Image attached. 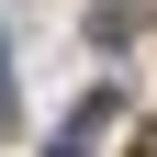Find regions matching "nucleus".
I'll return each mask as SVG.
<instances>
[{
  "mask_svg": "<svg viewBox=\"0 0 157 157\" xmlns=\"http://www.w3.org/2000/svg\"><path fill=\"white\" fill-rule=\"evenodd\" d=\"M101 124H112V90H90V101L56 124V146H45V157H90V146H101Z\"/></svg>",
  "mask_w": 157,
  "mask_h": 157,
  "instance_id": "f257e3e1",
  "label": "nucleus"
},
{
  "mask_svg": "<svg viewBox=\"0 0 157 157\" xmlns=\"http://www.w3.org/2000/svg\"><path fill=\"white\" fill-rule=\"evenodd\" d=\"M135 23H146V0H90V45H124Z\"/></svg>",
  "mask_w": 157,
  "mask_h": 157,
  "instance_id": "f03ea898",
  "label": "nucleus"
},
{
  "mask_svg": "<svg viewBox=\"0 0 157 157\" xmlns=\"http://www.w3.org/2000/svg\"><path fill=\"white\" fill-rule=\"evenodd\" d=\"M124 157H157V124H146V135H135V146H124Z\"/></svg>",
  "mask_w": 157,
  "mask_h": 157,
  "instance_id": "7ed1b4c3",
  "label": "nucleus"
},
{
  "mask_svg": "<svg viewBox=\"0 0 157 157\" xmlns=\"http://www.w3.org/2000/svg\"><path fill=\"white\" fill-rule=\"evenodd\" d=\"M0 135H11V78H0Z\"/></svg>",
  "mask_w": 157,
  "mask_h": 157,
  "instance_id": "20e7f679",
  "label": "nucleus"
}]
</instances>
